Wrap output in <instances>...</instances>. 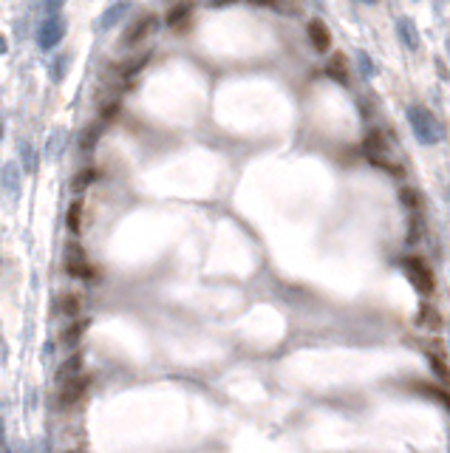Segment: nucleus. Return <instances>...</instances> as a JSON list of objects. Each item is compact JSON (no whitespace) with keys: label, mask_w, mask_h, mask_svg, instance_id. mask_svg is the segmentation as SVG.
Instances as JSON below:
<instances>
[{"label":"nucleus","mask_w":450,"mask_h":453,"mask_svg":"<svg viewBox=\"0 0 450 453\" xmlns=\"http://www.w3.org/2000/svg\"><path fill=\"white\" fill-rule=\"evenodd\" d=\"M362 150H365V156L377 165V168H386L391 173H400V165H394V154H391V144L388 139L380 133V130H371L362 142Z\"/></svg>","instance_id":"f257e3e1"},{"label":"nucleus","mask_w":450,"mask_h":453,"mask_svg":"<svg viewBox=\"0 0 450 453\" xmlns=\"http://www.w3.org/2000/svg\"><path fill=\"white\" fill-rule=\"evenodd\" d=\"M154 23H156V15H150V12L139 15V18L125 29V34H122V46H125V48H136V46H142V43H144V37L150 34V29H154Z\"/></svg>","instance_id":"f03ea898"},{"label":"nucleus","mask_w":450,"mask_h":453,"mask_svg":"<svg viewBox=\"0 0 450 453\" xmlns=\"http://www.w3.org/2000/svg\"><path fill=\"white\" fill-rule=\"evenodd\" d=\"M405 272H408L411 283H414L422 295H430V292H433V272H430V266H428L422 258H408V261H405Z\"/></svg>","instance_id":"7ed1b4c3"},{"label":"nucleus","mask_w":450,"mask_h":453,"mask_svg":"<svg viewBox=\"0 0 450 453\" xmlns=\"http://www.w3.org/2000/svg\"><path fill=\"white\" fill-rule=\"evenodd\" d=\"M65 266H68L71 275H77V278H94V266L88 264V258H86V252L80 247H68Z\"/></svg>","instance_id":"20e7f679"},{"label":"nucleus","mask_w":450,"mask_h":453,"mask_svg":"<svg viewBox=\"0 0 450 453\" xmlns=\"http://www.w3.org/2000/svg\"><path fill=\"white\" fill-rule=\"evenodd\" d=\"M309 43H312V48L315 51H329V46H332V32H329V26L323 23V20H309Z\"/></svg>","instance_id":"39448f33"},{"label":"nucleus","mask_w":450,"mask_h":453,"mask_svg":"<svg viewBox=\"0 0 450 453\" xmlns=\"http://www.w3.org/2000/svg\"><path fill=\"white\" fill-rule=\"evenodd\" d=\"M86 388H88V377H77V380H68L65 386H62V394H60V400H62V405H74L83 394H86Z\"/></svg>","instance_id":"423d86ee"},{"label":"nucleus","mask_w":450,"mask_h":453,"mask_svg":"<svg viewBox=\"0 0 450 453\" xmlns=\"http://www.w3.org/2000/svg\"><path fill=\"white\" fill-rule=\"evenodd\" d=\"M60 312L65 315V318H80V312H83V297L77 295V292H65L62 297H60Z\"/></svg>","instance_id":"0eeeda50"},{"label":"nucleus","mask_w":450,"mask_h":453,"mask_svg":"<svg viewBox=\"0 0 450 453\" xmlns=\"http://www.w3.org/2000/svg\"><path fill=\"white\" fill-rule=\"evenodd\" d=\"M329 77H334V80H340V83L348 80V60H346V54L337 51V54L329 60Z\"/></svg>","instance_id":"6e6552de"},{"label":"nucleus","mask_w":450,"mask_h":453,"mask_svg":"<svg viewBox=\"0 0 450 453\" xmlns=\"http://www.w3.org/2000/svg\"><path fill=\"white\" fill-rule=\"evenodd\" d=\"M187 18H190V6H173L168 12V26L179 29V23H187Z\"/></svg>","instance_id":"1a4fd4ad"},{"label":"nucleus","mask_w":450,"mask_h":453,"mask_svg":"<svg viewBox=\"0 0 450 453\" xmlns=\"http://www.w3.org/2000/svg\"><path fill=\"white\" fill-rule=\"evenodd\" d=\"M419 315H422V318H419V323H422V326H430L433 332H436V329H442V318H439V312H436L433 306H425Z\"/></svg>","instance_id":"9d476101"},{"label":"nucleus","mask_w":450,"mask_h":453,"mask_svg":"<svg viewBox=\"0 0 450 453\" xmlns=\"http://www.w3.org/2000/svg\"><path fill=\"white\" fill-rule=\"evenodd\" d=\"M80 215H83V201L77 198L68 210V230L71 233H80Z\"/></svg>","instance_id":"9b49d317"},{"label":"nucleus","mask_w":450,"mask_h":453,"mask_svg":"<svg viewBox=\"0 0 450 453\" xmlns=\"http://www.w3.org/2000/svg\"><path fill=\"white\" fill-rule=\"evenodd\" d=\"M430 363H433V371L442 377V380L450 383V365L444 363V357H442V354H430Z\"/></svg>","instance_id":"f8f14e48"},{"label":"nucleus","mask_w":450,"mask_h":453,"mask_svg":"<svg viewBox=\"0 0 450 453\" xmlns=\"http://www.w3.org/2000/svg\"><path fill=\"white\" fill-rule=\"evenodd\" d=\"M94 176H97L94 170H88V173H83V176H80V182H77V187H86V184H91V179H94Z\"/></svg>","instance_id":"ddd939ff"}]
</instances>
